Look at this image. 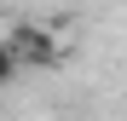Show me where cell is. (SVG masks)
Masks as SVG:
<instances>
[{
    "label": "cell",
    "mask_w": 127,
    "mask_h": 121,
    "mask_svg": "<svg viewBox=\"0 0 127 121\" xmlns=\"http://www.w3.org/2000/svg\"><path fill=\"white\" fill-rule=\"evenodd\" d=\"M17 69H23V64H17V58H12V46L0 40V87H12V81H17Z\"/></svg>",
    "instance_id": "cell-2"
},
{
    "label": "cell",
    "mask_w": 127,
    "mask_h": 121,
    "mask_svg": "<svg viewBox=\"0 0 127 121\" xmlns=\"http://www.w3.org/2000/svg\"><path fill=\"white\" fill-rule=\"evenodd\" d=\"M6 46H12L17 64H58V58H64L58 35H52V29H40V23H17V29L6 35Z\"/></svg>",
    "instance_id": "cell-1"
}]
</instances>
